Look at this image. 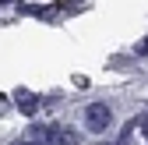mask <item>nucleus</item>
Segmentation results:
<instances>
[{"mask_svg":"<svg viewBox=\"0 0 148 145\" xmlns=\"http://www.w3.org/2000/svg\"><path fill=\"white\" fill-rule=\"evenodd\" d=\"M14 99H18V106H21L25 113H32V110H35V99H32V92H25V88H21V92H18Z\"/></svg>","mask_w":148,"mask_h":145,"instance_id":"f03ea898","label":"nucleus"},{"mask_svg":"<svg viewBox=\"0 0 148 145\" xmlns=\"http://www.w3.org/2000/svg\"><path fill=\"white\" fill-rule=\"evenodd\" d=\"M106 124H109V110H106V106H92V110H88V128L92 131H102Z\"/></svg>","mask_w":148,"mask_h":145,"instance_id":"f257e3e1","label":"nucleus"}]
</instances>
